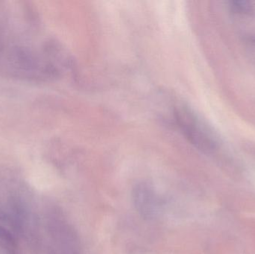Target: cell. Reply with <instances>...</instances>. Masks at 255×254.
Here are the masks:
<instances>
[{
  "instance_id": "obj_1",
  "label": "cell",
  "mask_w": 255,
  "mask_h": 254,
  "mask_svg": "<svg viewBox=\"0 0 255 254\" xmlns=\"http://www.w3.org/2000/svg\"><path fill=\"white\" fill-rule=\"evenodd\" d=\"M40 30L32 8L0 1V73L42 80L58 73L61 54Z\"/></svg>"
},
{
  "instance_id": "obj_2",
  "label": "cell",
  "mask_w": 255,
  "mask_h": 254,
  "mask_svg": "<svg viewBox=\"0 0 255 254\" xmlns=\"http://www.w3.org/2000/svg\"><path fill=\"white\" fill-rule=\"evenodd\" d=\"M45 219L49 237L47 254H81L79 237L61 210L49 209Z\"/></svg>"
},
{
  "instance_id": "obj_3",
  "label": "cell",
  "mask_w": 255,
  "mask_h": 254,
  "mask_svg": "<svg viewBox=\"0 0 255 254\" xmlns=\"http://www.w3.org/2000/svg\"><path fill=\"white\" fill-rule=\"evenodd\" d=\"M132 199L136 211L145 219H153L160 208V200L154 187L147 182L135 185L132 191Z\"/></svg>"
}]
</instances>
